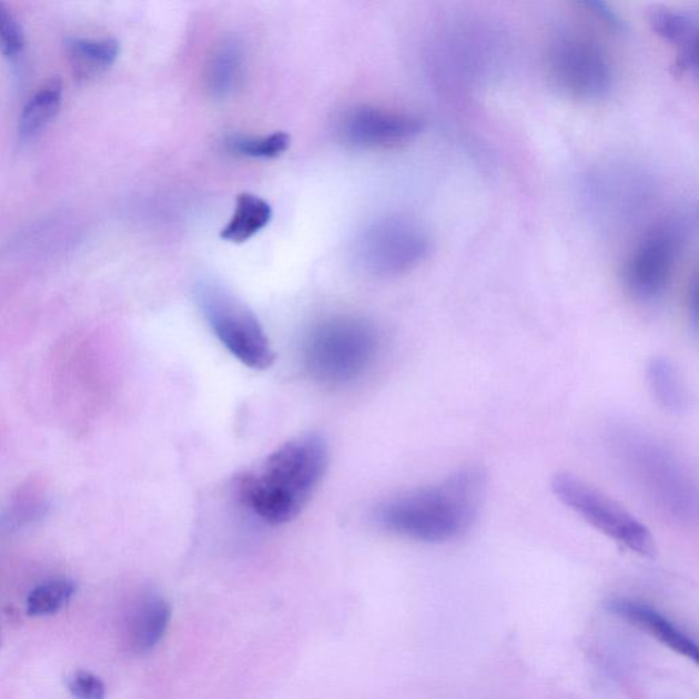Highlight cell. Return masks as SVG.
Instances as JSON below:
<instances>
[{
  "instance_id": "6da1fadb",
  "label": "cell",
  "mask_w": 699,
  "mask_h": 699,
  "mask_svg": "<svg viewBox=\"0 0 699 699\" xmlns=\"http://www.w3.org/2000/svg\"><path fill=\"white\" fill-rule=\"evenodd\" d=\"M487 487V473L479 467H466L440 483L383 502L375 520L382 529L407 540L449 543L476 523Z\"/></svg>"
},
{
  "instance_id": "7a4b0ae2",
  "label": "cell",
  "mask_w": 699,
  "mask_h": 699,
  "mask_svg": "<svg viewBox=\"0 0 699 699\" xmlns=\"http://www.w3.org/2000/svg\"><path fill=\"white\" fill-rule=\"evenodd\" d=\"M328 444L306 434L282 444L236 482V495L262 523H290L307 506L328 469Z\"/></svg>"
},
{
  "instance_id": "3957f363",
  "label": "cell",
  "mask_w": 699,
  "mask_h": 699,
  "mask_svg": "<svg viewBox=\"0 0 699 699\" xmlns=\"http://www.w3.org/2000/svg\"><path fill=\"white\" fill-rule=\"evenodd\" d=\"M614 444L634 482L662 513L680 524L696 523L697 485L671 448L636 428L616 430Z\"/></svg>"
},
{
  "instance_id": "277c9868",
  "label": "cell",
  "mask_w": 699,
  "mask_h": 699,
  "mask_svg": "<svg viewBox=\"0 0 699 699\" xmlns=\"http://www.w3.org/2000/svg\"><path fill=\"white\" fill-rule=\"evenodd\" d=\"M381 352L375 324L359 316H334L313 325L302 346L307 375L320 384L341 387L358 381Z\"/></svg>"
},
{
  "instance_id": "5b68a950",
  "label": "cell",
  "mask_w": 699,
  "mask_h": 699,
  "mask_svg": "<svg viewBox=\"0 0 699 699\" xmlns=\"http://www.w3.org/2000/svg\"><path fill=\"white\" fill-rule=\"evenodd\" d=\"M195 300L212 333L241 364L252 369L274 364L275 353L263 325L229 288L203 281L195 287Z\"/></svg>"
},
{
  "instance_id": "8992f818",
  "label": "cell",
  "mask_w": 699,
  "mask_h": 699,
  "mask_svg": "<svg viewBox=\"0 0 699 699\" xmlns=\"http://www.w3.org/2000/svg\"><path fill=\"white\" fill-rule=\"evenodd\" d=\"M550 489L563 506L602 533L609 540L642 558H654L657 547L654 536L641 520L604 492L571 473H556Z\"/></svg>"
},
{
  "instance_id": "52a82bcc",
  "label": "cell",
  "mask_w": 699,
  "mask_h": 699,
  "mask_svg": "<svg viewBox=\"0 0 699 699\" xmlns=\"http://www.w3.org/2000/svg\"><path fill=\"white\" fill-rule=\"evenodd\" d=\"M547 63L550 79L567 97L591 102L611 91L612 67L607 51L578 29L556 33L548 47Z\"/></svg>"
},
{
  "instance_id": "ba28073f",
  "label": "cell",
  "mask_w": 699,
  "mask_h": 699,
  "mask_svg": "<svg viewBox=\"0 0 699 699\" xmlns=\"http://www.w3.org/2000/svg\"><path fill=\"white\" fill-rule=\"evenodd\" d=\"M430 252V240L413 219L389 215L367 224L355 242V260L371 275L393 277L416 269Z\"/></svg>"
},
{
  "instance_id": "9c48e42d",
  "label": "cell",
  "mask_w": 699,
  "mask_h": 699,
  "mask_svg": "<svg viewBox=\"0 0 699 699\" xmlns=\"http://www.w3.org/2000/svg\"><path fill=\"white\" fill-rule=\"evenodd\" d=\"M683 235L677 224H659L639 242L626 266V284L632 297L655 302L671 283L682 249Z\"/></svg>"
},
{
  "instance_id": "30bf717a",
  "label": "cell",
  "mask_w": 699,
  "mask_h": 699,
  "mask_svg": "<svg viewBox=\"0 0 699 699\" xmlns=\"http://www.w3.org/2000/svg\"><path fill=\"white\" fill-rule=\"evenodd\" d=\"M423 130L424 121L418 116L369 104L348 110L340 124L342 140L359 150L398 145Z\"/></svg>"
},
{
  "instance_id": "8fae6325",
  "label": "cell",
  "mask_w": 699,
  "mask_h": 699,
  "mask_svg": "<svg viewBox=\"0 0 699 699\" xmlns=\"http://www.w3.org/2000/svg\"><path fill=\"white\" fill-rule=\"evenodd\" d=\"M608 611L656 639L662 647L691 661H698L697 642L690 634L648 604L619 598L609 601Z\"/></svg>"
},
{
  "instance_id": "7c38bea8",
  "label": "cell",
  "mask_w": 699,
  "mask_h": 699,
  "mask_svg": "<svg viewBox=\"0 0 699 699\" xmlns=\"http://www.w3.org/2000/svg\"><path fill=\"white\" fill-rule=\"evenodd\" d=\"M650 26L660 38L678 49L679 74H697L698 23L695 17L683 11L657 9L650 14Z\"/></svg>"
},
{
  "instance_id": "4fadbf2b",
  "label": "cell",
  "mask_w": 699,
  "mask_h": 699,
  "mask_svg": "<svg viewBox=\"0 0 699 699\" xmlns=\"http://www.w3.org/2000/svg\"><path fill=\"white\" fill-rule=\"evenodd\" d=\"M246 57L236 39H224L213 50L205 70V87L212 98L227 99L244 80Z\"/></svg>"
},
{
  "instance_id": "5bb4252c",
  "label": "cell",
  "mask_w": 699,
  "mask_h": 699,
  "mask_svg": "<svg viewBox=\"0 0 699 699\" xmlns=\"http://www.w3.org/2000/svg\"><path fill=\"white\" fill-rule=\"evenodd\" d=\"M171 620L168 600L151 595L134 609L129 625V645L135 655L151 654L162 642Z\"/></svg>"
},
{
  "instance_id": "9a60e30c",
  "label": "cell",
  "mask_w": 699,
  "mask_h": 699,
  "mask_svg": "<svg viewBox=\"0 0 699 699\" xmlns=\"http://www.w3.org/2000/svg\"><path fill=\"white\" fill-rule=\"evenodd\" d=\"M121 45L118 40L71 39L68 53L73 74L80 81H93L107 73L120 57Z\"/></svg>"
},
{
  "instance_id": "2e32d148",
  "label": "cell",
  "mask_w": 699,
  "mask_h": 699,
  "mask_svg": "<svg viewBox=\"0 0 699 699\" xmlns=\"http://www.w3.org/2000/svg\"><path fill=\"white\" fill-rule=\"evenodd\" d=\"M651 396L666 412L680 414L690 406L689 389L679 367L666 357H655L647 367Z\"/></svg>"
},
{
  "instance_id": "e0dca14e",
  "label": "cell",
  "mask_w": 699,
  "mask_h": 699,
  "mask_svg": "<svg viewBox=\"0 0 699 699\" xmlns=\"http://www.w3.org/2000/svg\"><path fill=\"white\" fill-rule=\"evenodd\" d=\"M62 98L63 84L58 77H53L39 88V91L22 109L20 122H18V134L21 141L34 140L49 126L61 110Z\"/></svg>"
},
{
  "instance_id": "ac0fdd59",
  "label": "cell",
  "mask_w": 699,
  "mask_h": 699,
  "mask_svg": "<svg viewBox=\"0 0 699 699\" xmlns=\"http://www.w3.org/2000/svg\"><path fill=\"white\" fill-rule=\"evenodd\" d=\"M274 216L269 201L256 194L242 193L236 199L233 216L221 231L222 240L231 244H244L262 233Z\"/></svg>"
},
{
  "instance_id": "d6986e66",
  "label": "cell",
  "mask_w": 699,
  "mask_h": 699,
  "mask_svg": "<svg viewBox=\"0 0 699 699\" xmlns=\"http://www.w3.org/2000/svg\"><path fill=\"white\" fill-rule=\"evenodd\" d=\"M290 141V135L283 132L265 135L231 134L226 146L236 156L269 160L282 156L288 150Z\"/></svg>"
},
{
  "instance_id": "ffe728a7",
  "label": "cell",
  "mask_w": 699,
  "mask_h": 699,
  "mask_svg": "<svg viewBox=\"0 0 699 699\" xmlns=\"http://www.w3.org/2000/svg\"><path fill=\"white\" fill-rule=\"evenodd\" d=\"M77 594V585L70 579L50 580L31 591L27 600L29 616H52L69 606Z\"/></svg>"
},
{
  "instance_id": "44dd1931",
  "label": "cell",
  "mask_w": 699,
  "mask_h": 699,
  "mask_svg": "<svg viewBox=\"0 0 699 699\" xmlns=\"http://www.w3.org/2000/svg\"><path fill=\"white\" fill-rule=\"evenodd\" d=\"M26 47V33L17 17L8 6L0 3V53L4 58L16 59Z\"/></svg>"
},
{
  "instance_id": "7402d4cb",
  "label": "cell",
  "mask_w": 699,
  "mask_h": 699,
  "mask_svg": "<svg viewBox=\"0 0 699 699\" xmlns=\"http://www.w3.org/2000/svg\"><path fill=\"white\" fill-rule=\"evenodd\" d=\"M68 687L75 699H105V685L92 672L77 671L70 675Z\"/></svg>"
},
{
  "instance_id": "603a6c76",
  "label": "cell",
  "mask_w": 699,
  "mask_h": 699,
  "mask_svg": "<svg viewBox=\"0 0 699 699\" xmlns=\"http://www.w3.org/2000/svg\"><path fill=\"white\" fill-rule=\"evenodd\" d=\"M586 9L590 10L598 20H601L604 23L614 31H621L625 29V22L620 20V17L615 13L614 10L609 9L606 3L602 2H585L582 3Z\"/></svg>"
}]
</instances>
